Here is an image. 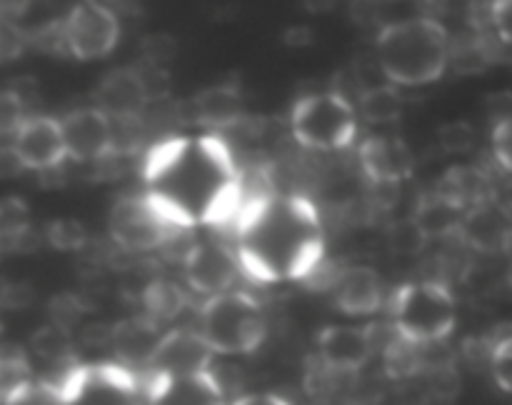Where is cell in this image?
I'll return each instance as SVG.
<instances>
[{
  "label": "cell",
  "instance_id": "cell-1",
  "mask_svg": "<svg viewBox=\"0 0 512 405\" xmlns=\"http://www.w3.org/2000/svg\"><path fill=\"white\" fill-rule=\"evenodd\" d=\"M143 193L180 230L233 225L245 203V178L218 133L183 135L148 150Z\"/></svg>",
  "mask_w": 512,
  "mask_h": 405
},
{
  "label": "cell",
  "instance_id": "cell-2",
  "mask_svg": "<svg viewBox=\"0 0 512 405\" xmlns=\"http://www.w3.org/2000/svg\"><path fill=\"white\" fill-rule=\"evenodd\" d=\"M233 228L240 270L258 283L308 280L320 270L323 223L303 195L275 190L253 195L243 203Z\"/></svg>",
  "mask_w": 512,
  "mask_h": 405
},
{
  "label": "cell",
  "instance_id": "cell-3",
  "mask_svg": "<svg viewBox=\"0 0 512 405\" xmlns=\"http://www.w3.org/2000/svg\"><path fill=\"white\" fill-rule=\"evenodd\" d=\"M378 65L390 85H430L450 65V35L438 20L408 18L390 23L375 40Z\"/></svg>",
  "mask_w": 512,
  "mask_h": 405
},
{
  "label": "cell",
  "instance_id": "cell-4",
  "mask_svg": "<svg viewBox=\"0 0 512 405\" xmlns=\"http://www.w3.org/2000/svg\"><path fill=\"white\" fill-rule=\"evenodd\" d=\"M198 330L215 355H250L268 335V318L258 298L245 290H225L205 298Z\"/></svg>",
  "mask_w": 512,
  "mask_h": 405
},
{
  "label": "cell",
  "instance_id": "cell-5",
  "mask_svg": "<svg viewBox=\"0 0 512 405\" xmlns=\"http://www.w3.org/2000/svg\"><path fill=\"white\" fill-rule=\"evenodd\" d=\"M393 330L415 345H433L448 338L458 323V305L445 283L438 280H413L395 290Z\"/></svg>",
  "mask_w": 512,
  "mask_h": 405
},
{
  "label": "cell",
  "instance_id": "cell-6",
  "mask_svg": "<svg viewBox=\"0 0 512 405\" xmlns=\"http://www.w3.org/2000/svg\"><path fill=\"white\" fill-rule=\"evenodd\" d=\"M58 385L63 405H148L145 378L123 363H75Z\"/></svg>",
  "mask_w": 512,
  "mask_h": 405
},
{
  "label": "cell",
  "instance_id": "cell-7",
  "mask_svg": "<svg viewBox=\"0 0 512 405\" xmlns=\"http://www.w3.org/2000/svg\"><path fill=\"white\" fill-rule=\"evenodd\" d=\"M295 140L310 150H343L358 133V118L350 100L340 93H313L295 103L290 115Z\"/></svg>",
  "mask_w": 512,
  "mask_h": 405
},
{
  "label": "cell",
  "instance_id": "cell-8",
  "mask_svg": "<svg viewBox=\"0 0 512 405\" xmlns=\"http://www.w3.org/2000/svg\"><path fill=\"white\" fill-rule=\"evenodd\" d=\"M110 235L120 248L130 253H145L168 243L175 235L173 223L155 208L148 195H125L110 210Z\"/></svg>",
  "mask_w": 512,
  "mask_h": 405
},
{
  "label": "cell",
  "instance_id": "cell-9",
  "mask_svg": "<svg viewBox=\"0 0 512 405\" xmlns=\"http://www.w3.org/2000/svg\"><path fill=\"white\" fill-rule=\"evenodd\" d=\"M65 53L78 60H98L113 53L120 38V23L108 5L78 3L60 20Z\"/></svg>",
  "mask_w": 512,
  "mask_h": 405
},
{
  "label": "cell",
  "instance_id": "cell-10",
  "mask_svg": "<svg viewBox=\"0 0 512 405\" xmlns=\"http://www.w3.org/2000/svg\"><path fill=\"white\" fill-rule=\"evenodd\" d=\"M320 368L333 375H353L370 363L375 333L368 325H328L315 338Z\"/></svg>",
  "mask_w": 512,
  "mask_h": 405
},
{
  "label": "cell",
  "instance_id": "cell-11",
  "mask_svg": "<svg viewBox=\"0 0 512 405\" xmlns=\"http://www.w3.org/2000/svg\"><path fill=\"white\" fill-rule=\"evenodd\" d=\"M148 405H230L213 370L185 375H145Z\"/></svg>",
  "mask_w": 512,
  "mask_h": 405
},
{
  "label": "cell",
  "instance_id": "cell-12",
  "mask_svg": "<svg viewBox=\"0 0 512 405\" xmlns=\"http://www.w3.org/2000/svg\"><path fill=\"white\" fill-rule=\"evenodd\" d=\"M60 128H63L65 150H68L70 160L90 163V160L108 158L115 150L113 118H108L95 105L70 110L65 118H60Z\"/></svg>",
  "mask_w": 512,
  "mask_h": 405
},
{
  "label": "cell",
  "instance_id": "cell-13",
  "mask_svg": "<svg viewBox=\"0 0 512 405\" xmlns=\"http://www.w3.org/2000/svg\"><path fill=\"white\" fill-rule=\"evenodd\" d=\"M183 270L190 290L205 295V298H213L225 290H233L235 278L240 273V263L238 255L225 245L198 243L185 253Z\"/></svg>",
  "mask_w": 512,
  "mask_h": 405
},
{
  "label": "cell",
  "instance_id": "cell-14",
  "mask_svg": "<svg viewBox=\"0 0 512 405\" xmlns=\"http://www.w3.org/2000/svg\"><path fill=\"white\" fill-rule=\"evenodd\" d=\"M13 148L25 170H38V173L60 168L68 160L60 120L50 115H30L23 128L15 133Z\"/></svg>",
  "mask_w": 512,
  "mask_h": 405
},
{
  "label": "cell",
  "instance_id": "cell-15",
  "mask_svg": "<svg viewBox=\"0 0 512 405\" xmlns=\"http://www.w3.org/2000/svg\"><path fill=\"white\" fill-rule=\"evenodd\" d=\"M213 350L205 343L200 330L175 328L160 335L155 353L148 363V373L185 375L213 370Z\"/></svg>",
  "mask_w": 512,
  "mask_h": 405
},
{
  "label": "cell",
  "instance_id": "cell-16",
  "mask_svg": "<svg viewBox=\"0 0 512 405\" xmlns=\"http://www.w3.org/2000/svg\"><path fill=\"white\" fill-rule=\"evenodd\" d=\"M360 168L373 183L395 185L413 175L415 155L398 135H373L358 150Z\"/></svg>",
  "mask_w": 512,
  "mask_h": 405
},
{
  "label": "cell",
  "instance_id": "cell-17",
  "mask_svg": "<svg viewBox=\"0 0 512 405\" xmlns=\"http://www.w3.org/2000/svg\"><path fill=\"white\" fill-rule=\"evenodd\" d=\"M458 238L478 253H508L512 240V215L498 200H488L468 210Z\"/></svg>",
  "mask_w": 512,
  "mask_h": 405
},
{
  "label": "cell",
  "instance_id": "cell-18",
  "mask_svg": "<svg viewBox=\"0 0 512 405\" xmlns=\"http://www.w3.org/2000/svg\"><path fill=\"white\" fill-rule=\"evenodd\" d=\"M150 93L138 68H120L105 75L95 90V108L113 120H133L143 113Z\"/></svg>",
  "mask_w": 512,
  "mask_h": 405
},
{
  "label": "cell",
  "instance_id": "cell-19",
  "mask_svg": "<svg viewBox=\"0 0 512 405\" xmlns=\"http://www.w3.org/2000/svg\"><path fill=\"white\" fill-rule=\"evenodd\" d=\"M383 278L368 265H353L335 275L333 300L340 313L365 318L378 313L383 305Z\"/></svg>",
  "mask_w": 512,
  "mask_h": 405
},
{
  "label": "cell",
  "instance_id": "cell-20",
  "mask_svg": "<svg viewBox=\"0 0 512 405\" xmlns=\"http://www.w3.org/2000/svg\"><path fill=\"white\" fill-rule=\"evenodd\" d=\"M195 120L208 130H228L243 118V98L235 85H210L193 100Z\"/></svg>",
  "mask_w": 512,
  "mask_h": 405
},
{
  "label": "cell",
  "instance_id": "cell-21",
  "mask_svg": "<svg viewBox=\"0 0 512 405\" xmlns=\"http://www.w3.org/2000/svg\"><path fill=\"white\" fill-rule=\"evenodd\" d=\"M465 210H460L458 205L450 203L443 193L438 190H430L415 205L413 215V228L420 238H450V235L460 233V225H463Z\"/></svg>",
  "mask_w": 512,
  "mask_h": 405
},
{
  "label": "cell",
  "instance_id": "cell-22",
  "mask_svg": "<svg viewBox=\"0 0 512 405\" xmlns=\"http://www.w3.org/2000/svg\"><path fill=\"white\" fill-rule=\"evenodd\" d=\"M160 325H155L153 320L143 318H133V320H123L120 325H115L110 330V343H113L115 353H118L120 363L128 365L130 363H140L148 368L150 358L155 353V345H158L160 335L158 333Z\"/></svg>",
  "mask_w": 512,
  "mask_h": 405
},
{
  "label": "cell",
  "instance_id": "cell-23",
  "mask_svg": "<svg viewBox=\"0 0 512 405\" xmlns=\"http://www.w3.org/2000/svg\"><path fill=\"white\" fill-rule=\"evenodd\" d=\"M438 193H443L450 203L458 205L460 210H473L475 205H483L493 200L495 185L488 175L480 168H470V165H455L448 173L440 178Z\"/></svg>",
  "mask_w": 512,
  "mask_h": 405
},
{
  "label": "cell",
  "instance_id": "cell-24",
  "mask_svg": "<svg viewBox=\"0 0 512 405\" xmlns=\"http://www.w3.org/2000/svg\"><path fill=\"white\" fill-rule=\"evenodd\" d=\"M143 308L145 318L155 325L170 323L188 308V293L173 280H153L143 290Z\"/></svg>",
  "mask_w": 512,
  "mask_h": 405
},
{
  "label": "cell",
  "instance_id": "cell-25",
  "mask_svg": "<svg viewBox=\"0 0 512 405\" xmlns=\"http://www.w3.org/2000/svg\"><path fill=\"white\" fill-rule=\"evenodd\" d=\"M360 115L373 125H390L403 115V100L393 85H375L360 93Z\"/></svg>",
  "mask_w": 512,
  "mask_h": 405
},
{
  "label": "cell",
  "instance_id": "cell-26",
  "mask_svg": "<svg viewBox=\"0 0 512 405\" xmlns=\"http://www.w3.org/2000/svg\"><path fill=\"white\" fill-rule=\"evenodd\" d=\"M30 350L38 358L48 360V363H63V360L73 358V340H70V330L58 328V325H43L30 338Z\"/></svg>",
  "mask_w": 512,
  "mask_h": 405
},
{
  "label": "cell",
  "instance_id": "cell-27",
  "mask_svg": "<svg viewBox=\"0 0 512 405\" xmlns=\"http://www.w3.org/2000/svg\"><path fill=\"white\" fill-rule=\"evenodd\" d=\"M33 380V370L23 353H0V405L8 403Z\"/></svg>",
  "mask_w": 512,
  "mask_h": 405
},
{
  "label": "cell",
  "instance_id": "cell-28",
  "mask_svg": "<svg viewBox=\"0 0 512 405\" xmlns=\"http://www.w3.org/2000/svg\"><path fill=\"white\" fill-rule=\"evenodd\" d=\"M45 240H48L50 248L60 250V253H75V250H83L85 243H88V230L80 220L58 218L45 228Z\"/></svg>",
  "mask_w": 512,
  "mask_h": 405
},
{
  "label": "cell",
  "instance_id": "cell-29",
  "mask_svg": "<svg viewBox=\"0 0 512 405\" xmlns=\"http://www.w3.org/2000/svg\"><path fill=\"white\" fill-rule=\"evenodd\" d=\"M420 350L423 345H415L410 340L395 335L393 340L385 348V368L393 378H405V375H413L420 365Z\"/></svg>",
  "mask_w": 512,
  "mask_h": 405
},
{
  "label": "cell",
  "instance_id": "cell-30",
  "mask_svg": "<svg viewBox=\"0 0 512 405\" xmlns=\"http://www.w3.org/2000/svg\"><path fill=\"white\" fill-rule=\"evenodd\" d=\"M490 373H493L495 383L512 395V325L498 333V338L490 345Z\"/></svg>",
  "mask_w": 512,
  "mask_h": 405
},
{
  "label": "cell",
  "instance_id": "cell-31",
  "mask_svg": "<svg viewBox=\"0 0 512 405\" xmlns=\"http://www.w3.org/2000/svg\"><path fill=\"white\" fill-rule=\"evenodd\" d=\"M28 118V103L13 88L0 90V138H15Z\"/></svg>",
  "mask_w": 512,
  "mask_h": 405
},
{
  "label": "cell",
  "instance_id": "cell-32",
  "mask_svg": "<svg viewBox=\"0 0 512 405\" xmlns=\"http://www.w3.org/2000/svg\"><path fill=\"white\" fill-rule=\"evenodd\" d=\"M5 405H63L58 380H33Z\"/></svg>",
  "mask_w": 512,
  "mask_h": 405
},
{
  "label": "cell",
  "instance_id": "cell-33",
  "mask_svg": "<svg viewBox=\"0 0 512 405\" xmlns=\"http://www.w3.org/2000/svg\"><path fill=\"white\" fill-rule=\"evenodd\" d=\"M438 140L445 153H470L475 145V130L465 120H453L438 130Z\"/></svg>",
  "mask_w": 512,
  "mask_h": 405
},
{
  "label": "cell",
  "instance_id": "cell-34",
  "mask_svg": "<svg viewBox=\"0 0 512 405\" xmlns=\"http://www.w3.org/2000/svg\"><path fill=\"white\" fill-rule=\"evenodd\" d=\"M28 43V35L13 20L0 18V63H10V60L20 58Z\"/></svg>",
  "mask_w": 512,
  "mask_h": 405
},
{
  "label": "cell",
  "instance_id": "cell-35",
  "mask_svg": "<svg viewBox=\"0 0 512 405\" xmlns=\"http://www.w3.org/2000/svg\"><path fill=\"white\" fill-rule=\"evenodd\" d=\"M80 315H83V305H80V300L73 298V295H58V298H53V303H50V323L58 325V328L70 330L78 323Z\"/></svg>",
  "mask_w": 512,
  "mask_h": 405
},
{
  "label": "cell",
  "instance_id": "cell-36",
  "mask_svg": "<svg viewBox=\"0 0 512 405\" xmlns=\"http://www.w3.org/2000/svg\"><path fill=\"white\" fill-rule=\"evenodd\" d=\"M493 155L505 173H512V118L500 120L493 128Z\"/></svg>",
  "mask_w": 512,
  "mask_h": 405
},
{
  "label": "cell",
  "instance_id": "cell-37",
  "mask_svg": "<svg viewBox=\"0 0 512 405\" xmlns=\"http://www.w3.org/2000/svg\"><path fill=\"white\" fill-rule=\"evenodd\" d=\"M490 25L503 43L512 45V0H493L490 3Z\"/></svg>",
  "mask_w": 512,
  "mask_h": 405
},
{
  "label": "cell",
  "instance_id": "cell-38",
  "mask_svg": "<svg viewBox=\"0 0 512 405\" xmlns=\"http://www.w3.org/2000/svg\"><path fill=\"white\" fill-rule=\"evenodd\" d=\"M23 170H25V165L20 163L13 143L0 145V178H15V175H20Z\"/></svg>",
  "mask_w": 512,
  "mask_h": 405
},
{
  "label": "cell",
  "instance_id": "cell-39",
  "mask_svg": "<svg viewBox=\"0 0 512 405\" xmlns=\"http://www.w3.org/2000/svg\"><path fill=\"white\" fill-rule=\"evenodd\" d=\"M230 405H290V400H285L278 393H245Z\"/></svg>",
  "mask_w": 512,
  "mask_h": 405
},
{
  "label": "cell",
  "instance_id": "cell-40",
  "mask_svg": "<svg viewBox=\"0 0 512 405\" xmlns=\"http://www.w3.org/2000/svg\"><path fill=\"white\" fill-rule=\"evenodd\" d=\"M505 173V170H503ZM493 198L503 205L505 210L512 215V173H505V180L500 185H495V193Z\"/></svg>",
  "mask_w": 512,
  "mask_h": 405
},
{
  "label": "cell",
  "instance_id": "cell-41",
  "mask_svg": "<svg viewBox=\"0 0 512 405\" xmlns=\"http://www.w3.org/2000/svg\"><path fill=\"white\" fill-rule=\"evenodd\" d=\"M30 8V0H0V18L15 20Z\"/></svg>",
  "mask_w": 512,
  "mask_h": 405
},
{
  "label": "cell",
  "instance_id": "cell-42",
  "mask_svg": "<svg viewBox=\"0 0 512 405\" xmlns=\"http://www.w3.org/2000/svg\"><path fill=\"white\" fill-rule=\"evenodd\" d=\"M310 40H313V33H310V28H305V25H295V28H290L288 33H285V43L293 45V48H303Z\"/></svg>",
  "mask_w": 512,
  "mask_h": 405
},
{
  "label": "cell",
  "instance_id": "cell-43",
  "mask_svg": "<svg viewBox=\"0 0 512 405\" xmlns=\"http://www.w3.org/2000/svg\"><path fill=\"white\" fill-rule=\"evenodd\" d=\"M335 3L338 0H303L305 10H310V13H328V10H333Z\"/></svg>",
  "mask_w": 512,
  "mask_h": 405
},
{
  "label": "cell",
  "instance_id": "cell-44",
  "mask_svg": "<svg viewBox=\"0 0 512 405\" xmlns=\"http://www.w3.org/2000/svg\"><path fill=\"white\" fill-rule=\"evenodd\" d=\"M80 3H93V5H108L110 0H80Z\"/></svg>",
  "mask_w": 512,
  "mask_h": 405
},
{
  "label": "cell",
  "instance_id": "cell-45",
  "mask_svg": "<svg viewBox=\"0 0 512 405\" xmlns=\"http://www.w3.org/2000/svg\"><path fill=\"white\" fill-rule=\"evenodd\" d=\"M343 405H370L368 400H348V403H343Z\"/></svg>",
  "mask_w": 512,
  "mask_h": 405
}]
</instances>
